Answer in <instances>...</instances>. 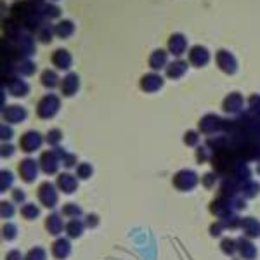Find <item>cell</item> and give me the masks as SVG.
Instances as JSON below:
<instances>
[{
    "mask_svg": "<svg viewBox=\"0 0 260 260\" xmlns=\"http://www.w3.org/2000/svg\"><path fill=\"white\" fill-rule=\"evenodd\" d=\"M62 24H64V23H61V26L57 28V33H59V35H66V33L71 30V23H70V21H66V26H62Z\"/></svg>",
    "mask_w": 260,
    "mask_h": 260,
    "instance_id": "cell-1",
    "label": "cell"
}]
</instances>
